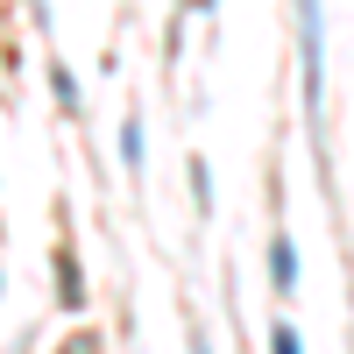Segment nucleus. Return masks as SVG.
Returning <instances> with one entry per match:
<instances>
[{"mask_svg":"<svg viewBox=\"0 0 354 354\" xmlns=\"http://www.w3.org/2000/svg\"><path fill=\"white\" fill-rule=\"evenodd\" d=\"M57 298H64V312L85 305V277H78V255L71 248H57Z\"/></svg>","mask_w":354,"mask_h":354,"instance_id":"7ed1b4c3","label":"nucleus"},{"mask_svg":"<svg viewBox=\"0 0 354 354\" xmlns=\"http://www.w3.org/2000/svg\"><path fill=\"white\" fill-rule=\"evenodd\" d=\"M298 57H305V113L326 100V0H298Z\"/></svg>","mask_w":354,"mask_h":354,"instance_id":"f257e3e1","label":"nucleus"},{"mask_svg":"<svg viewBox=\"0 0 354 354\" xmlns=\"http://www.w3.org/2000/svg\"><path fill=\"white\" fill-rule=\"evenodd\" d=\"M270 354H305V340H298L290 319H277V326H270Z\"/></svg>","mask_w":354,"mask_h":354,"instance_id":"423d86ee","label":"nucleus"},{"mask_svg":"<svg viewBox=\"0 0 354 354\" xmlns=\"http://www.w3.org/2000/svg\"><path fill=\"white\" fill-rule=\"evenodd\" d=\"M121 163H128V170H142V121H135V113L121 121Z\"/></svg>","mask_w":354,"mask_h":354,"instance_id":"39448f33","label":"nucleus"},{"mask_svg":"<svg viewBox=\"0 0 354 354\" xmlns=\"http://www.w3.org/2000/svg\"><path fill=\"white\" fill-rule=\"evenodd\" d=\"M28 15H36V21H50V0H28Z\"/></svg>","mask_w":354,"mask_h":354,"instance_id":"6e6552de","label":"nucleus"},{"mask_svg":"<svg viewBox=\"0 0 354 354\" xmlns=\"http://www.w3.org/2000/svg\"><path fill=\"white\" fill-rule=\"evenodd\" d=\"M57 354H100V333H71V347H57Z\"/></svg>","mask_w":354,"mask_h":354,"instance_id":"0eeeda50","label":"nucleus"},{"mask_svg":"<svg viewBox=\"0 0 354 354\" xmlns=\"http://www.w3.org/2000/svg\"><path fill=\"white\" fill-rule=\"evenodd\" d=\"M192 354H213V347H205V340H198V333H192Z\"/></svg>","mask_w":354,"mask_h":354,"instance_id":"1a4fd4ad","label":"nucleus"},{"mask_svg":"<svg viewBox=\"0 0 354 354\" xmlns=\"http://www.w3.org/2000/svg\"><path fill=\"white\" fill-rule=\"evenodd\" d=\"M270 283H277V298L298 290V248H290V234H270Z\"/></svg>","mask_w":354,"mask_h":354,"instance_id":"f03ea898","label":"nucleus"},{"mask_svg":"<svg viewBox=\"0 0 354 354\" xmlns=\"http://www.w3.org/2000/svg\"><path fill=\"white\" fill-rule=\"evenodd\" d=\"M50 93H57L64 113H78V78H71V64H50Z\"/></svg>","mask_w":354,"mask_h":354,"instance_id":"20e7f679","label":"nucleus"}]
</instances>
